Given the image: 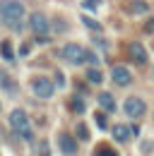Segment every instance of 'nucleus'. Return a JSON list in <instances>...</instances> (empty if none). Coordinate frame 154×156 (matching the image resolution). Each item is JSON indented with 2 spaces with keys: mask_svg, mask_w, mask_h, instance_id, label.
Segmentation results:
<instances>
[{
  "mask_svg": "<svg viewBox=\"0 0 154 156\" xmlns=\"http://www.w3.org/2000/svg\"><path fill=\"white\" fill-rule=\"evenodd\" d=\"M0 22L10 29H22L24 24V5L19 0H0Z\"/></svg>",
  "mask_w": 154,
  "mask_h": 156,
  "instance_id": "obj_1",
  "label": "nucleus"
},
{
  "mask_svg": "<svg viewBox=\"0 0 154 156\" xmlns=\"http://www.w3.org/2000/svg\"><path fill=\"white\" fill-rule=\"evenodd\" d=\"M10 125H12V130H15V132H17L24 142H31V139H34L31 122H29V118H27V113H24V111L15 108V111L10 113Z\"/></svg>",
  "mask_w": 154,
  "mask_h": 156,
  "instance_id": "obj_2",
  "label": "nucleus"
},
{
  "mask_svg": "<svg viewBox=\"0 0 154 156\" xmlns=\"http://www.w3.org/2000/svg\"><path fill=\"white\" fill-rule=\"evenodd\" d=\"M58 55L68 62H72V65H82V62H87V48H82L77 43H68L58 51Z\"/></svg>",
  "mask_w": 154,
  "mask_h": 156,
  "instance_id": "obj_3",
  "label": "nucleus"
},
{
  "mask_svg": "<svg viewBox=\"0 0 154 156\" xmlns=\"http://www.w3.org/2000/svg\"><path fill=\"white\" fill-rule=\"evenodd\" d=\"M123 111H125L128 118H142L145 113H147V103H145L140 96H130V98H125Z\"/></svg>",
  "mask_w": 154,
  "mask_h": 156,
  "instance_id": "obj_4",
  "label": "nucleus"
},
{
  "mask_svg": "<svg viewBox=\"0 0 154 156\" xmlns=\"http://www.w3.org/2000/svg\"><path fill=\"white\" fill-rule=\"evenodd\" d=\"M31 89H34V94H36L38 98H51L53 96V82L46 79V77H34Z\"/></svg>",
  "mask_w": 154,
  "mask_h": 156,
  "instance_id": "obj_5",
  "label": "nucleus"
},
{
  "mask_svg": "<svg viewBox=\"0 0 154 156\" xmlns=\"http://www.w3.org/2000/svg\"><path fill=\"white\" fill-rule=\"evenodd\" d=\"M58 147H60V151L65 156H75L77 154V139L72 135H68V132H60V135H58Z\"/></svg>",
  "mask_w": 154,
  "mask_h": 156,
  "instance_id": "obj_6",
  "label": "nucleus"
},
{
  "mask_svg": "<svg viewBox=\"0 0 154 156\" xmlns=\"http://www.w3.org/2000/svg\"><path fill=\"white\" fill-rule=\"evenodd\" d=\"M111 79H113V84H118V87H128V84L133 82V75H130L128 67H123V65H113V70H111Z\"/></svg>",
  "mask_w": 154,
  "mask_h": 156,
  "instance_id": "obj_7",
  "label": "nucleus"
},
{
  "mask_svg": "<svg viewBox=\"0 0 154 156\" xmlns=\"http://www.w3.org/2000/svg\"><path fill=\"white\" fill-rule=\"evenodd\" d=\"M29 27H31V31H34L36 36H46V31H48V20H46V15L34 12V15L29 17Z\"/></svg>",
  "mask_w": 154,
  "mask_h": 156,
  "instance_id": "obj_8",
  "label": "nucleus"
},
{
  "mask_svg": "<svg viewBox=\"0 0 154 156\" xmlns=\"http://www.w3.org/2000/svg\"><path fill=\"white\" fill-rule=\"evenodd\" d=\"M128 55H130L137 65H145V62H147V51H145L142 43H137V41H133V43L128 46Z\"/></svg>",
  "mask_w": 154,
  "mask_h": 156,
  "instance_id": "obj_9",
  "label": "nucleus"
},
{
  "mask_svg": "<svg viewBox=\"0 0 154 156\" xmlns=\"http://www.w3.org/2000/svg\"><path fill=\"white\" fill-rule=\"evenodd\" d=\"M96 101H99V106H101L106 113H113L116 111V101H113V96H111L108 91H101V94L96 96Z\"/></svg>",
  "mask_w": 154,
  "mask_h": 156,
  "instance_id": "obj_10",
  "label": "nucleus"
},
{
  "mask_svg": "<svg viewBox=\"0 0 154 156\" xmlns=\"http://www.w3.org/2000/svg\"><path fill=\"white\" fill-rule=\"evenodd\" d=\"M125 10H128L130 15H145V12H147V2H142V0H130V2L125 5Z\"/></svg>",
  "mask_w": 154,
  "mask_h": 156,
  "instance_id": "obj_11",
  "label": "nucleus"
},
{
  "mask_svg": "<svg viewBox=\"0 0 154 156\" xmlns=\"http://www.w3.org/2000/svg\"><path fill=\"white\" fill-rule=\"evenodd\" d=\"M130 135H133V132H130L128 125H116V127H113V137L118 139V142H128Z\"/></svg>",
  "mask_w": 154,
  "mask_h": 156,
  "instance_id": "obj_12",
  "label": "nucleus"
},
{
  "mask_svg": "<svg viewBox=\"0 0 154 156\" xmlns=\"http://www.w3.org/2000/svg\"><path fill=\"white\" fill-rule=\"evenodd\" d=\"M0 55L7 62H15V53H12V43L10 41H0Z\"/></svg>",
  "mask_w": 154,
  "mask_h": 156,
  "instance_id": "obj_13",
  "label": "nucleus"
},
{
  "mask_svg": "<svg viewBox=\"0 0 154 156\" xmlns=\"http://www.w3.org/2000/svg\"><path fill=\"white\" fill-rule=\"evenodd\" d=\"M0 87H2L5 91H17V84L10 79V75H7V72H2V70H0Z\"/></svg>",
  "mask_w": 154,
  "mask_h": 156,
  "instance_id": "obj_14",
  "label": "nucleus"
},
{
  "mask_svg": "<svg viewBox=\"0 0 154 156\" xmlns=\"http://www.w3.org/2000/svg\"><path fill=\"white\" fill-rule=\"evenodd\" d=\"M87 79H89L92 84H101V82H104V75H101V70L92 67V70H87Z\"/></svg>",
  "mask_w": 154,
  "mask_h": 156,
  "instance_id": "obj_15",
  "label": "nucleus"
},
{
  "mask_svg": "<svg viewBox=\"0 0 154 156\" xmlns=\"http://www.w3.org/2000/svg\"><path fill=\"white\" fill-rule=\"evenodd\" d=\"M94 156H118V154H116V149H111L108 144H99L94 149Z\"/></svg>",
  "mask_w": 154,
  "mask_h": 156,
  "instance_id": "obj_16",
  "label": "nucleus"
},
{
  "mask_svg": "<svg viewBox=\"0 0 154 156\" xmlns=\"http://www.w3.org/2000/svg\"><path fill=\"white\" fill-rule=\"evenodd\" d=\"M70 108H72L75 113H84V101H82L79 96H72L70 98Z\"/></svg>",
  "mask_w": 154,
  "mask_h": 156,
  "instance_id": "obj_17",
  "label": "nucleus"
},
{
  "mask_svg": "<svg viewBox=\"0 0 154 156\" xmlns=\"http://www.w3.org/2000/svg\"><path fill=\"white\" fill-rule=\"evenodd\" d=\"M77 137H79L82 142H87V139H89V130H87V125H84V122H79V125H77Z\"/></svg>",
  "mask_w": 154,
  "mask_h": 156,
  "instance_id": "obj_18",
  "label": "nucleus"
},
{
  "mask_svg": "<svg viewBox=\"0 0 154 156\" xmlns=\"http://www.w3.org/2000/svg\"><path fill=\"white\" fill-rule=\"evenodd\" d=\"M34 149H36V154H38V156H51V154H48V144H46V142H38Z\"/></svg>",
  "mask_w": 154,
  "mask_h": 156,
  "instance_id": "obj_19",
  "label": "nucleus"
},
{
  "mask_svg": "<svg viewBox=\"0 0 154 156\" xmlns=\"http://www.w3.org/2000/svg\"><path fill=\"white\" fill-rule=\"evenodd\" d=\"M94 120H96V125H99L101 130H106V125H108V122H106V113H96Z\"/></svg>",
  "mask_w": 154,
  "mask_h": 156,
  "instance_id": "obj_20",
  "label": "nucleus"
},
{
  "mask_svg": "<svg viewBox=\"0 0 154 156\" xmlns=\"http://www.w3.org/2000/svg\"><path fill=\"white\" fill-rule=\"evenodd\" d=\"M82 5H84V10H96V7L101 5V0H84Z\"/></svg>",
  "mask_w": 154,
  "mask_h": 156,
  "instance_id": "obj_21",
  "label": "nucleus"
},
{
  "mask_svg": "<svg viewBox=\"0 0 154 156\" xmlns=\"http://www.w3.org/2000/svg\"><path fill=\"white\" fill-rule=\"evenodd\" d=\"M82 22H84V24H87L89 29H96V31L101 29V24H99V22H94V20H89V17H82Z\"/></svg>",
  "mask_w": 154,
  "mask_h": 156,
  "instance_id": "obj_22",
  "label": "nucleus"
},
{
  "mask_svg": "<svg viewBox=\"0 0 154 156\" xmlns=\"http://www.w3.org/2000/svg\"><path fill=\"white\" fill-rule=\"evenodd\" d=\"M145 31H147V34H154V17H152V20H147V24H145Z\"/></svg>",
  "mask_w": 154,
  "mask_h": 156,
  "instance_id": "obj_23",
  "label": "nucleus"
},
{
  "mask_svg": "<svg viewBox=\"0 0 154 156\" xmlns=\"http://www.w3.org/2000/svg\"><path fill=\"white\" fill-rule=\"evenodd\" d=\"M56 84H58V87H65V77H63V72H58V75H56Z\"/></svg>",
  "mask_w": 154,
  "mask_h": 156,
  "instance_id": "obj_24",
  "label": "nucleus"
},
{
  "mask_svg": "<svg viewBox=\"0 0 154 156\" xmlns=\"http://www.w3.org/2000/svg\"><path fill=\"white\" fill-rule=\"evenodd\" d=\"M96 60H99V58H96L94 53H92V51H87V62H92V65H94Z\"/></svg>",
  "mask_w": 154,
  "mask_h": 156,
  "instance_id": "obj_25",
  "label": "nucleus"
},
{
  "mask_svg": "<svg viewBox=\"0 0 154 156\" xmlns=\"http://www.w3.org/2000/svg\"><path fill=\"white\" fill-rule=\"evenodd\" d=\"M152 77H154V70H152Z\"/></svg>",
  "mask_w": 154,
  "mask_h": 156,
  "instance_id": "obj_26",
  "label": "nucleus"
},
{
  "mask_svg": "<svg viewBox=\"0 0 154 156\" xmlns=\"http://www.w3.org/2000/svg\"><path fill=\"white\" fill-rule=\"evenodd\" d=\"M0 108H2V106H0Z\"/></svg>",
  "mask_w": 154,
  "mask_h": 156,
  "instance_id": "obj_27",
  "label": "nucleus"
}]
</instances>
